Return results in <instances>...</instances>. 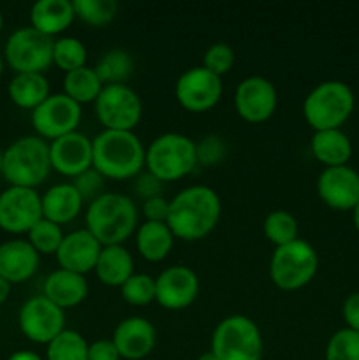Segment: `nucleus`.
Here are the masks:
<instances>
[{
    "instance_id": "aec40b11",
    "label": "nucleus",
    "mask_w": 359,
    "mask_h": 360,
    "mask_svg": "<svg viewBox=\"0 0 359 360\" xmlns=\"http://www.w3.org/2000/svg\"><path fill=\"white\" fill-rule=\"evenodd\" d=\"M157 333L155 327L143 316H130L122 320L113 334V343L118 348L120 357L141 360L153 352Z\"/></svg>"
},
{
    "instance_id": "a878e982",
    "label": "nucleus",
    "mask_w": 359,
    "mask_h": 360,
    "mask_svg": "<svg viewBox=\"0 0 359 360\" xmlns=\"http://www.w3.org/2000/svg\"><path fill=\"white\" fill-rule=\"evenodd\" d=\"M312 153L326 167L347 165L352 155L351 139L340 129L319 130L312 137Z\"/></svg>"
},
{
    "instance_id": "c03bdc74",
    "label": "nucleus",
    "mask_w": 359,
    "mask_h": 360,
    "mask_svg": "<svg viewBox=\"0 0 359 360\" xmlns=\"http://www.w3.org/2000/svg\"><path fill=\"white\" fill-rule=\"evenodd\" d=\"M341 313H344V320L348 329L359 333V292H354L345 299Z\"/></svg>"
},
{
    "instance_id": "f03ea898",
    "label": "nucleus",
    "mask_w": 359,
    "mask_h": 360,
    "mask_svg": "<svg viewBox=\"0 0 359 360\" xmlns=\"http://www.w3.org/2000/svg\"><path fill=\"white\" fill-rule=\"evenodd\" d=\"M92 167L109 179H129L139 174L146 150L132 130H102L92 139Z\"/></svg>"
},
{
    "instance_id": "4c0bfd02",
    "label": "nucleus",
    "mask_w": 359,
    "mask_h": 360,
    "mask_svg": "<svg viewBox=\"0 0 359 360\" xmlns=\"http://www.w3.org/2000/svg\"><path fill=\"white\" fill-rule=\"evenodd\" d=\"M234 49L231 48L225 42H215L210 48L206 49L203 58V67L208 69L210 72L217 74L218 77H222L224 74H227L229 70L234 65Z\"/></svg>"
},
{
    "instance_id": "ddd939ff",
    "label": "nucleus",
    "mask_w": 359,
    "mask_h": 360,
    "mask_svg": "<svg viewBox=\"0 0 359 360\" xmlns=\"http://www.w3.org/2000/svg\"><path fill=\"white\" fill-rule=\"evenodd\" d=\"M65 313L44 295L32 297L21 306L20 329L34 343L49 345L63 330Z\"/></svg>"
},
{
    "instance_id": "cd10ccee",
    "label": "nucleus",
    "mask_w": 359,
    "mask_h": 360,
    "mask_svg": "<svg viewBox=\"0 0 359 360\" xmlns=\"http://www.w3.org/2000/svg\"><path fill=\"white\" fill-rule=\"evenodd\" d=\"M9 97L18 108L32 109L41 105L49 97V83L42 74H16L9 83Z\"/></svg>"
},
{
    "instance_id": "8fccbe9b",
    "label": "nucleus",
    "mask_w": 359,
    "mask_h": 360,
    "mask_svg": "<svg viewBox=\"0 0 359 360\" xmlns=\"http://www.w3.org/2000/svg\"><path fill=\"white\" fill-rule=\"evenodd\" d=\"M2 70H4V60H2V55H0V76H2Z\"/></svg>"
},
{
    "instance_id": "4468645a",
    "label": "nucleus",
    "mask_w": 359,
    "mask_h": 360,
    "mask_svg": "<svg viewBox=\"0 0 359 360\" xmlns=\"http://www.w3.org/2000/svg\"><path fill=\"white\" fill-rule=\"evenodd\" d=\"M180 104L192 112H203L213 108L222 97V79L208 69L192 67L178 77L175 86Z\"/></svg>"
},
{
    "instance_id": "6ab92c4d",
    "label": "nucleus",
    "mask_w": 359,
    "mask_h": 360,
    "mask_svg": "<svg viewBox=\"0 0 359 360\" xmlns=\"http://www.w3.org/2000/svg\"><path fill=\"white\" fill-rule=\"evenodd\" d=\"M101 250V243L87 229H81V231L63 236L62 245L56 252V260L60 264V269L73 271L84 276L88 271L95 269Z\"/></svg>"
},
{
    "instance_id": "de8ad7c7",
    "label": "nucleus",
    "mask_w": 359,
    "mask_h": 360,
    "mask_svg": "<svg viewBox=\"0 0 359 360\" xmlns=\"http://www.w3.org/2000/svg\"><path fill=\"white\" fill-rule=\"evenodd\" d=\"M197 360H218V359H217V355L210 350V352H204V354H201Z\"/></svg>"
},
{
    "instance_id": "c756f323",
    "label": "nucleus",
    "mask_w": 359,
    "mask_h": 360,
    "mask_svg": "<svg viewBox=\"0 0 359 360\" xmlns=\"http://www.w3.org/2000/svg\"><path fill=\"white\" fill-rule=\"evenodd\" d=\"M134 60L125 49H109L97 62L95 72L104 84H125L132 74Z\"/></svg>"
},
{
    "instance_id": "b1692460",
    "label": "nucleus",
    "mask_w": 359,
    "mask_h": 360,
    "mask_svg": "<svg viewBox=\"0 0 359 360\" xmlns=\"http://www.w3.org/2000/svg\"><path fill=\"white\" fill-rule=\"evenodd\" d=\"M74 16L73 2L69 0H39L30 11L32 28L49 37L65 30Z\"/></svg>"
},
{
    "instance_id": "7ed1b4c3",
    "label": "nucleus",
    "mask_w": 359,
    "mask_h": 360,
    "mask_svg": "<svg viewBox=\"0 0 359 360\" xmlns=\"http://www.w3.org/2000/svg\"><path fill=\"white\" fill-rule=\"evenodd\" d=\"M87 231L102 246L122 245L137 227V210L123 193H102L87 211Z\"/></svg>"
},
{
    "instance_id": "f704fd0d",
    "label": "nucleus",
    "mask_w": 359,
    "mask_h": 360,
    "mask_svg": "<svg viewBox=\"0 0 359 360\" xmlns=\"http://www.w3.org/2000/svg\"><path fill=\"white\" fill-rule=\"evenodd\" d=\"M63 241V232L60 229V225L53 224V221L42 218L41 221L34 225L28 232V243L34 246V250L37 253H55L58 252L60 245Z\"/></svg>"
},
{
    "instance_id": "a211bd4d",
    "label": "nucleus",
    "mask_w": 359,
    "mask_h": 360,
    "mask_svg": "<svg viewBox=\"0 0 359 360\" xmlns=\"http://www.w3.org/2000/svg\"><path fill=\"white\" fill-rule=\"evenodd\" d=\"M49 160L51 169L67 178H77L92 167L94 148L92 139L81 132H70L58 137L49 144Z\"/></svg>"
},
{
    "instance_id": "09e8293b",
    "label": "nucleus",
    "mask_w": 359,
    "mask_h": 360,
    "mask_svg": "<svg viewBox=\"0 0 359 360\" xmlns=\"http://www.w3.org/2000/svg\"><path fill=\"white\" fill-rule=\"evenodd\" d=\"M354 225H355V229L359 231V204L354 207Z\"/></svg>"
},
{
    "instance_id": "412c9836",
    "label": "nucleus",
    "mask_w": 359,
    "mask_h": 360,
    "mask_svg": "<svg viewBox=\"0 0 359 360\" xmlns=\"http://www.w3.org/2000/svg\"><path fill=\"white\" fill-rule=\"evenodd\" d=\"M39 267V253L25 239H13L0 246V276L9 283L30 280Z\"/></svg>"
},
{
    "instance_id": "79ce46f5",
    "label": "nucleus",
    "mask_w": 359,
    "mask_h": 360,
    "mask_svg": "<svg viewBox=\"0 0 359 360\" xmlns=\"http://www.w3.org/2000/svg\"><path fill=\"white\" fill-rule=\"evenodd\" d=\"M120 352L113 340H99L88 345V360H120Z\"/></svg>"
},
{
    "instance_id": "20e7f679",
    "label": "nucleus",
    "mask_w": 359,
    "mask_h": 360,
    "mask_svg": "<svg viewBox=\"0 0 359 360\" xmlns=\"http://www.w3.org/2000/svg\"><path fill=\"white\" fill-rule=\"evenodd\" d=\"M51 171L49 144L39 136H25L14 141L2 160V174L11 186L34 188L48 178Z\"/></svg>"
},
{
    "instance_id": "39448f33",
    "label": "nucleus",
    "mask_w": 359,
    "mask_h": 360,
    "mask_svg": "<svg viewBox=\"0 0 359 360\" xmlns=\"http://www.w3.org/2000/svg\"><path fill=\"white\" fill-rule=\"evenodd\" d=\"M355 98L344 81L317 84L303 102V115L315 132L340 129L354 111Z\"/></svg>"
},
{
    "instance_id": "72a5a7b5",
    "label": "nucleus",
    "mask_w": 359,
    "mask_h": 360,
    "mask_svg": "<svg viewBox=\"0 0 359 360\" xmlns=\"http://www.w3.org/2000/svg\"><path fill=\"white\" fill-rule=\"evenodd\" d=\"M53 63L65 72L84 67L87 63V48L76 37H62L53 46Z\"/></svg>"
},
{
    "instance_id": "7c9ffc66",
    "label": "nucleus",
    "mask_w": 359,
    "mask_h": 360,
    "mask_svg": "<svg viewBox=\"0 0 359 360\" xmlns=\"http://www.w3.org/2000/svg\"><path fill=\"white\" fill-rule=\"evenodd\" d=\"M48 360H88V343L76 330L63 329L46 352Z\"/></svg>"
},
{
    "instance_id": "f3484780",
    "label": "nucleus",
    "mask_w": 359,
    "mask_h": 360,
    "mask_svg": "<svg viewBox=\"0 0 359 360\" xmlns=\"http://www.w3.org/2000/svg\"><path fill=\"white\" fill-rule=\"evenodd\" d=\"M317 192L331 210L354 211L359 204V172L348 165L326 167L317 179Z\"/></svg>"
},
{
    "instance_id": "473e14b6",
    "label": "nucleus",
    "mask_w": 359,
    "mask_h": 360,
    "mask_svg": "<svg viewBox=\"0 0 359 360\" xmlns=\"http://www.w3.org/2000/svg\"><path fill=\"white\" fill-rule=\"evenodd\" d=\"M73 7L74 14L92 27L111 23L118 13V4L115 0H74Z\"/></svg>"
},
{
    "instance_id": "6e6552de",
    "label": "nucleus",
    "mask_w": 359,
    "mask_h": 360,
    "mask_svg": "<svg viewBox=\"0 0 359 360\" xmlns=\"http://www.w3.org/2000/svg\"><path fill=\"white\" fill-rule=\"evenodd\" d=\"M211 352L218 360H260L264 343L259 327L248 316H227L215 329Z\"/></svg>"
},
{
    "instance_id": "f8f14e48",
    "label": "nucleus",
    "mask_w": 359,
    "mask_h": 360,
    "mask_svg": "<svg viewBox=\"0 0 359 360\" xmlns=\"http://www.w3.org/2000/svg\"><path fill=\"white\" fill-rule=\"evenodd\" d=\"M42 220L41 195L34 188L9 186L0 193V229L9 234L30 232Z\"/></svg>"
},
{
    "instance_id": "4be33fe9",
    "label": "nucleus",
    "mask_w": 359,
    "mask_h": 360,
    "mask_svg": "<svg viewBox=\"0 0 359 360\" xmlns=\"http://www.w3.org/2000/svg\"><path fill=\"white\" fill-rule=\"evenodd\" d=\"M42 295L58 308H74V306L81 304L87 299L88 283L83 274L56 269L46 278L44 294Z\"/></svg>"
},
{
    "instance_id": "0eeeda50",
    "label": "nucleus",
    "mask_w": 359,
    "mask_h": 360,
    "mask_svg": "<svg viewBox=\"0 0 359 360\" xmlns=\"http://www.w3.org/2000/svg\"><path fill=\"white\" fill-rule=\"evenodd\" d=\"M319 269V255L310 243L294 239L277 246L270 262L271 281L282 290H299L313 280Z\"/></svg>"
},
{
    "instance_id": "bb28decb",
    "label": "nucleus",
    "mask_w": 359,
    "mask_h": 360,
    "mask_svg": "<svg viewBox=\"0 0 359 360\" xmlns=\"http://www.w3.org/2000/svg\"><path fill=\"white\" fill-rule=\"evenodd\" d=\"M172 238H175V234L168 224L146 221L137 229L136 245L144 259L150 260V262H158V260H164L168 253L171 252Z\"/></svg>"
},
{
    "instance_id": "423d86ee",
    "label": "nucleus",
    "mask_w": 359,
    "mask_h": 360,
    "mask_svg": "<svg viewBox=\"0 0 359 360\" xmlns=\"http://www.w3.org/2000/svg\"><path fill=\"white\" fill-rule=\"evenodd\" d=\"M144 165L162 183L176 181L190 174L197 165V146L183 134H162L146 150Z\"/></svg>"
},
{
    "instance_id": "2f4dec72",
    "label": "nucleus",
    "mask_w": 359,
    "mask_h": 360,
    "mask_svg": "<svg viewBox=\"0 0 359 360\" xmlns=\"http://www.w3.org/2000/svg\"><path fill=\"white\" fill-rule=\"evenodd\" d=\"M264 234L275 246H284L298 239V221L284 210L271 211L264 218Z\"/></svg>"
},
{
    "instance_id": "1a4fd4ad",
    "label": "nucleus",
    "mask_w": 359,
    "mask_h": 360,
    "mask_svg": "<svg viewBox=\"0 0 359 360\" xmlns=\"http://www.w3.org/2000/svg\"><path fill=\"white\" fill-rule=\"evenodd\" d=\"M55 41L32 27L18 28L6 42V60L16 74H42L53 63Z\"/></svg>"
},
{
    "instance_id": "c9c22d12",
    "label": "nucleus",
    "mask_w": 359,
    "mask_h": 360,
    "mask_svg": "<svg viewBox=\"0 0 359 360\" xmlns=\"http://www.w3.org/2000/svg\"><path fill=\"white\" fill-rule=\"evenodd\" d=\"M326 360H359V333L348 327L336 330L326 348Z\"/></svg>"
},
{
    "instance_id": "e433bc0d",
    "label": "nucleus",
    "mask_w": 359,
    "mask_h": 360,
    "mask_svg": "<svg viewBox=\"0 0 359 360\" xmlns=\"http://www.w3.org/2000/svg\"><path fill=\"white\" fill-rule=\"evenodd\" d=\"M120 290H122V297L129 304L146 306L155 301V280L148 274H132L120 287Z\"/></svg>"
},
{
    "instance_id": "c85d7f7f",
    "label": "nucleus",
    "mask_w": 359,
    "mask_h": 360,
    "mask_svg": "<svg viewBox=\"0 0 359 360\" xmlns=\"http://www.w3.org/2000/svg\"><path fill=\"white\" fill-rule=\"evenodd\" d=\"M104 88V84L99 79L95 69L90 67H80L76 70L65 72L63 77V90L67 97L73 98L77 104H87V102L97 101L99 94Z\"/></svg>"
},
{
    "instance_id": "ea45409f",
    "label": "nucleus",
    "mask_w": 359,
    "mask_h": 360,
    "mask_svg": "<svg viewBox=\"0 0 359 360\" xmlns=\"http://www.w3.org/2000/svg\"><path fill=\"white\" fill-rule=\"evenodd\" d=\"M197 146V162H203V164H217L224 158L225 146L224 141L217 136L204 137Z\"/></svg>"
},
{
    "instance_id": "37998d69",
    "label": "nucleus",
    "mask_w": 359,
    "mask_h": 360,
    "mask_svg": "<svg viewBox=\"0 0 359 360\" xmlns=\"http://www.w3.org/2000/svg\"><path fill=\"white\" fill-rule=\"evenodd\" d=\"M162 192V181L158 178H155L151 172H146V174H141L136 181V193L141 197V199L148 200L153 199V197H158Z\"/></svg>"
},
{
    "instance_id": "9b49d317",
    "label": "nucleus",
    "mask_w": 359,
    "mask_h": 360,
    "mask_svg": "<svg viewBox=\"0 0 359 360\" xmlns=\"http://www.w3.org/2000/svg\"><path fill=\"white\" fill-rule=\"evenodd\" d=\"M81 122V105L65 94L49 95L32 111V125L42 139H58L76 132Z\"/></svg>"
},
{
    "instance_id": "a19ab883",
    "label": "nucleus",
    "mask_w": 359,
    "mask_h": 360,
    "mask_svg": "<svg viewBox=\"0 0 359 360\" xmlns=\"http://www.w3.org/2000/svg\"><path fill=\"white\" fill-rule=\"evenodd\" d=\"M143 211L148 221H162V224H168L169 200H165L162 195L144 200Z\"/></svg>"
},
{
    "instance_id": "f257e3e1",
    "label": "nucleus",
    "mask_w": 359,
    "mask_h": 360,
    "mask_svg": "<svg viewBox=\"0 0 359 360\" xmlns=\"http://www.w3.org/2000/svg\"><path fill=\"white\" fill-rule=\"evenodd\" d=\"M222 202L208 186H189L169 200L168 225L176 238L197 241L210 234L218 224Z\"/></svg>"
},
{
    "instance_id": "393cba45",
    "label": "nucleus",
    "mask_w": 359,
    "mask_h": 360,
    "mask_svg": "<svg viewBox=\"0 0 359 360\" xmlns=\"http://www.w3.org/2000/svg\"><path fill=\"white\" fill-rule=\"evenodd\" d=\"M134 260L129 250L122 245L102 246L101 255L95 264L97 278L109 287H122L130 276H132Z\"/></svg>"
},
{
    "instance_id": "9d476101",
    "label": "nucleus",
    "mask_w": 359,
    "mask_h": 360,
    "mask_svg": "<svg viewBox=\"0 0 359 360\" xmlns=\"http://www.w3.org/2000/svg\"><path fill=\"white\" fill-rule=\"evenodd\" d=\"M95 112L106 130H132L143 115V104L127 84H106L95 101Z\"/></svg>"
},
{
    "instance_id": "5701e85b",
    "label": "nucleus",
    "mask_w": 359,
    "mask_h": 360,
    "mask_svg": "<svg viewBox=\"0 0 359 360\" xmlns=\"http://www.w3.org/2000/svg\"><path fill=\"white\" fill-rule=\"evenodd\" d=\"M42 218L53 221L56 225L69 224L70 220L80 214L83 199L73 183H60L51 186L41 197Z\"/></svg>"
},
{
    "instance_id": "2eb2a0df",
    "label": "nucleus",
    "mask_w": 359,
    "mask_h": 360,
    "mask_svg": "<svg viewBox=\"0 0 359 360\" xmlns=\"http://www.w3.org/2000/svg\"><path fill=\"white\" fill-rule=\"evenodd\" d=\"M277 88L263 76L245 77L236 88V111L248 123H260L270 120L277 109Z\"/></svg>"
},
{
    "instance_id": "3c124183",
    "label": "nucleus",
    "mask_w": 359,
    "mask_h": 360,
    "mask_svg": "<svg viewBox=\"0 0 359 360\" xmlns=\"http://www.w3.org/2000/svg\"><path fill=\"white\" fill-rule=\"evenodd\" d=\"M2 160H4V151L0 150V171H2Z\"/></svg>"
},
{
    "instance_id": "a18cd8bd",
    "label": "nucleus",
    "mask_w": 359,
    "mask_h": 360,
    "mask_svg": "<svg viewBox=\"0 0 359 360\" xmlns=\"http://www.w3.org/2000/svg\"><path fill=\"white\" fill-rule=\"evenodd\" d=\"M7 360H42L39 357L37 354H34V352H28V350H21V352H16V354L11 355Z\"/></svg>"
},
{
    "instance_id": "dca6fc26",
    "label": "nucleus",
    "mask_w": 359,
    "mask_h": 360,
    "mask_svg": "<svg viewBox=\"0 0 359 360\" xmlns=\"http://www.w3.org/2000/svg\"><path fill=\"white\" fill-rule=\"evenodd\" d=\"M199 292V278L190 267L171 266L155 280V301L165 309L178 311L196 301Z\"/></svg>"
},
{
    "instance_id": "603ef678",
    "label": "nucleus",
    "mask_w": 359,
    "mask_h": 360,
    "mask_svg": "<svg viewBox=\"0 0 359 360\" xmlns=\"http://www.w3.org/2000/svg\"><path fill=\"white\" fill-rule=\"evenodd\" d=\"M2 28H4V16L2 13H0V32H2Z\"/></svg>"
},
{
    "instance_id": "49530a36",
    "label": "nucleus",
    "mask_w": 359,
    "mask_h": 360,
    "mask_svg": "<svg viewBox=\"0 0 359 360\" xmlns=\"http://www.w3.org/2000/svg\"><path fill=\"white\" fill-rule=\"evenodd\" d=\"M9 294H11V283L0 276V304H4V302L7 301Z\"/></svg>"
},
{
    "instance_id": "58836bf2",
    "label": "nucleus",
    "mask_w": 359,
    "mask_h": 360,
    "mask_svg": "<svg viewBox=\"0 0 359 360\" xmlns=\"http://www.w3.org/2000/svg\"><path fill=\"white\" fill-rule=\"evenodd\" d=\"M73 185L76 186V190L80 192L83 202L84 200L94 202L97 197H101L102 193H104L102 192V188H104V176L99 171H95L94 167H90L88 171H84L83 174L74 178Z\"/></svg>"
}]
</instances>
